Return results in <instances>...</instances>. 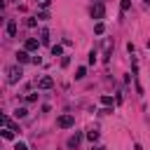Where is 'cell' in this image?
I'll return each instance as SVG.
<instances>
[{"label":"cell","instance_id":"cell-1","mask_svg":"<svg viewBox=\"0 0 150 150\" xmlns=\"http://www.w3.org/2000/svg\"><path fill=\"white\" fill-rule=\"evenodd\" d=\"M21 77H23V70H21V66H19V63L7 68V82H9V84H16Z\"/></svg>","mask_w":150,"mask_h":150},{"label":"cell","instance_id":"cell-2","mask_svg":"<svg viewBox=\"0 0 150 150\" xmlns=\"http://www.w3.org/2000/svg\"><path fill=\"white\" fill-rule=\"evenodd\" d=\"M103 16H105V5H103L101 0H96V2H94V7H91V19L101 21Z\"/></svg>","mask_w":150,"mask_h":150},{"label":"cell","instance_id":"cell-3","mask_svg":"<svg viewBox=\"0 0 150 150\" xmlns=\"http://www.w3.org/2000/svg\"><path fill=\"white\" fill-rule=\"evenodd\" d=\"M56 127H61V129H70V127H75V117L73 115H61L59 120H56Z\"/></svg>","mask_w":150,"mask_h":150},{"label":"cell","instance_id":"cell-4","mask_svg":"<svg viewBox=\"0 0 150 150\" xmlns=\"http://www.w3.org/2000/svg\"><path fill=\"white\" fill-rule=\"evenodd\" d=\"M54 87V80L49 77V75H42L40 80H38V89H52Z\"/></svg>","mask_w":150,"mask_h":150},{"label":"cell","instance_id":"cell-5","mask_svg":"<svg viewBox=\"0 0 150 150\" xmlns=\"http://www.w3.org/2000/svg\"><path fill=\"white\" fill-rule=\"evenodd\" d=\"M38 47H40V42H38L35 38H28V40H26V45H23V49H26V52H38Z\"/></svg>","mask_w":150,"mask_h":150},{"label":"cell","instance_id":"cell-6","mask_svg":"<svg viewBox=\"0 0 150 150\" xmlns=\"http://www.w3.org/2000/svg\"><path fill=\"white\" fill-rule=\"evenodd\" d=\"M16 61H19V63H28V61H33V59H30V54H28L26 49H21V52H16Z\"/></svg>","mask_w":150,"mask_h":150},{"label":"cell","instance_id":"cell-7","mask_svg":"<svg viewBox=\"0 0 150 150\" xmlns=\"http://www.w3.org/2000/svg\"><path fill=\"white\" fill-rule=\"evenodd\" d=\"M80 141H82V134H73V136L68 138V148H77Z\"/></svg>","mask_w":150,"mask_h":150},{"label":"cell","instance_id":"cell-8","mask_svg":"<svg viewBox=\"0 0 150 150\" xmlns=\"http://www.w3.org/2000/svg\"><path fill=\"white\" fill-rule=\"evenodd\" d=\"M7 35H9V38H14V35H16V21H14V19H9V21H7Z\"/></svg>","mask_w":150,"mask_h":150},{"label":"cell","instance_id":"cell-9","mask_svg":"<svg viewBox=\"0 0 150 150\" xmlns=\"http://www.w3.org/2000/svg\"><path fill=\"white\" fill-rule=\"evenodd\" d=\"M40 42L42 45H49V30L47 28H40Z\"/></svg>","mask_w":150,"mask_h":150},{"label":"cell","instance_id":"cell-10","mask_svg":"<svg viewBox=\"0 0 150 150\" xmlns=\"http://www.w3.org/2000/svg\"><path fill=\"white\" fill-rule=\"evenodd\" d=\"M101 103H103V108H110V105H112V96H110V94H103V96H101Z\"/></svg>","mask_w":150,"mask_h":150},{"label":"cell","instance_id":"cell-11","mask_svg":"<svg viewBox=\"0 0 150 150\" xmlns=\"http://www.w3.org/2000/svg\"><path fill=\"white\" fill-rule=\"evenodd\" d=\"M94 33H96V35H103V33H105V26H103V21H96V26H94Z\"/></svg>","mask_w":150,"mask_h":150},{"label":"cell","instance_id":"cell-12","mask_svg":"<svg viewBox=\"0 0 150 150\" xmlns=\"http://www.w3.org/2000/svg\"><path fill=\"white\" fill-rule=\"evenodd\" d=\"M84 75H87V68H84V66H80V68L75 70V80H82Z\"/></svg>","mask_w":150,"mask_h":150},{"label":"cell","instance_id":"cell-13","mask_svg":"<svg viewBox=\"0 0 150 150\" xmlns=\"http://www.w3.org/2000/svg\"><path fill=\"white\" fill-rule=\"evenodd\" d=\"M61 54H63V47L61 45H54L52 47V56H61Z\"/></svg>","mask_w":150,"mask_h":150},{"label":"cell","instance_id":"cell-14","mask_svg":"<svg viewBox=\"0 0 150 150\" xmlns=\"http://www.w3.org/2000/svg\"><path fill=\"white\" fill-rule=\"evenodd\" d=\"M2 138H5V141H12V138H14V131H12V129H2Z\"/></svg>","mask_w":150,"mask_h":150},{"label":"cell","instance_id":"cell-15","mask_svg":"<svg viewBox=\"0 0 150 150\" xmlns=\"http://www.w3.org/2000/svg\"><path fill=\"white\" fill-rule=\"evenodd\" d=\"M87 138H89L91 143H94V141H98V131H96V129H91V131H87Z\"/></svg>","mask_w":150,"mask_h":150},{"label":"cell","instance_id":"cell-16","mask_svg":"<svg viewBox=\"0 0 150 150\" xmlns=\"http://www.w3.org/2000/svg\"><path fill=\"white\" fill-rule=\"evenodd\" d=\"M14 112H16V117H26V115H28V110H26V108H16Z\"/></svg>","mask_w":150,"mask_h":150},{"label":"cell","instance_id":"cell-17","mask_svg":"<svg viewBox=\"0 0 150 150\" xmlns=\"http://www.w3.org/2000/svg\"><path fill=\"white\" fill-rule=\"evenodd\" d=\"M14 150H28V145H26L23 141H16V145H14Z\"/></svg>","mask_w":150,"mask_h":150},{"label":"cell","instance_id":"cell-18","mask_svg":"<svg viewBox=\"0 0 150 150\" xmlns=\"http://www.w3.org/2000/svg\"><path fill=\"white\" fill-rule=\"evenodd\" d=\"M38 19H40V21H47V19H49V14H47V9H42V12L38 14Z\"/></svg>","mask_w":150,"mask_h":150},{"label":"cell","instance_id":"cell-19","mask_svg":"<svg viewBox=\"0 0 150 150\" xmlns=\"http://www.w3.org/2000/svg\"><path fill=\"white\" fill-rule=\"evenodd\" d=\"M61 66L68 68V66H70V56H63V59H61Z\"/></svg>","mask_w":150,"mask_h":150},{"label":"cell","instance_id":"cell-20","mask_svg":"<svg viewBox=\"0 0 150 150\" xmlns=\"http://www.w3.org/2000/svg\"><path fill=\"white\" fill-rule=\"evenodd\" d=\"M26 101H28V103H35V101H38V94H28Z\"/></svg>","mask_w":150,"mask_h":150},{"label":"cell","instance_id":"cell-21","mask_svg":"<svg viewBox=\"0 0 150 150\" xmlns=\"http://www.w3.org/2000/svg\"><path fill=\"white\" fill-rule=\"evenodd\" d=\"M129 7H131V2L129 0H122V12H129Z\"/></svg>","mask_w":150,"mask_h":150},{"label":"cell","instance_id":"cell-22","mask_svg":"<svg viewBox=\"0 0 150 150\" xmlns=\"http://www.w3.org/2000/svg\"><path fill=\"white\" fill-rule=\"evenodd\" d=\"M26 23H28V26H30V28H35V26H38V19H28V21H26Z\"/></svg>","mask_w":150,"mask_h":150},{"label":"cell","instance_id":"cell-23","mask_svg":"<svg viewBox=\"0 0 150 150\" xmlns=\"http://www.w3.org/2000/svg\"><path fill=\"white\" fill-rule=\"evenodd\" d=\"M89 63H91V66L96 63V52H91V54H89Z\"/></svg>","mask_w":150,"mask_h":150},{"label":"cell","instance_id":"cell-24","mask_svg":"<svg viewBox=\"0 0 150 150\" xmlns=\"http://www.w3.org/2000/svg\"><path fill=\"white\" fill-rule=\"evenodd\" d=\"M98 112H101V115H110V112H112V108H101Z\"/></svg>","mask_w":150,"mask_h":150},{"label":"cell","instance_id":"cell-25","mask_svg":"<svg viewBox=\"0 0 150 150\" xmlns=\"http://www.w3.org/2000/svg\"><path fill=\"white\" fill-rule=\"evenodd\" d=\"M91 150H105V148H103V145H94Z\"/></svg>","mask_w":150,"mask_h":150}]
</instances>
